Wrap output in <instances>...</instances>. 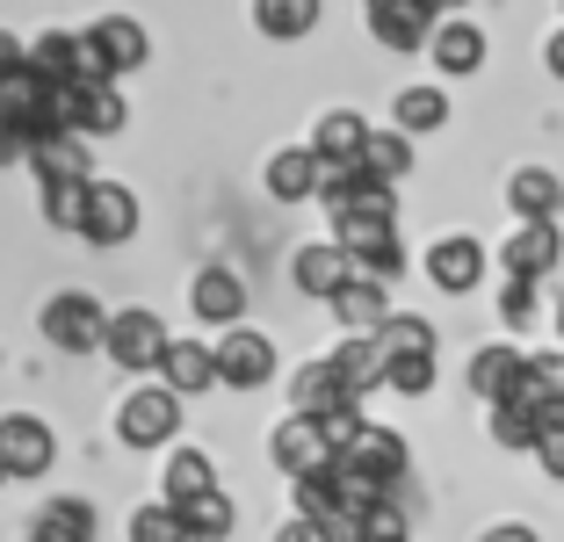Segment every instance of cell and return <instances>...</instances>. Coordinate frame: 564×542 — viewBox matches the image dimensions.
<instances>
[{
    "label": "cell",
    "instance_id": "obj_16",
    "mask_svg": "<svg viewBox=\"0 0 564 542\" xmlns=\"http://www.w3.org/2000/svg\"><path fill=\"white\" fill-rule=\"evenodd\" d=\"M188 304H196L203 326H239V312H247V282H239L232 268H203L196 290H188Z\"/></svg>",
    "mask_w": 564,
    "mask_h": 542
},
{
    "label": "cell",
    "instance_id": "obj_39",
    "mask_svg": "<svg viewBox=\"0 0 564 542\" xmlns=\"http://www.w3.org/2000/svg\"><path fill=\"white\" fill-rule=\"evenodd\" d=\"M535 463H543V470L564 485V434H543V442H535Z\"/></svg>",
    "mask_w": 564,
    "mask_h": 542
},
{
    "label": "cell",
    "instance_id": "obj_7",
    "mask_svg": "<svg viewBox=\"0 0 564 542\" xmlns=\"http://www.w3.org/2000/svg\"><path fill=\"white\" fill-rule=\"evenodd\" d=\"M30 73L51 87H73V80H109V73L95 66V51H87V36H66V30H51L30 44Z\"/></svg>",
    "mask_w": 564,
    "mask_h": 542
},
{
    "label": "cell",
    "instance_id": "obj_37",
    "mask_svg": "<svg viewBox=\"0 0 564 542\" xmlns=\"http://www.w3.org/2000/svg\"><path fill=\"white\" fill-rule=\"evenodd\" d=\"M499 318L507 326H535V282H521V275H507V290H499Z\"/></svg>",
    "mask_w": 564,
    "mask_h": 542
},
{
    "label": "cell",
    "instance_id": "obj_46",
    "mask_svg": "<svg viewBox=\"0 0 564 542\" xmlns=\"http://www.w3.org/2000/svg\"><path fill=\"white\" fill-rule=\"evenodd\" d=\"M0 485H8V470H0Z\"/></svg>",
    "mask_w": 564,
    "mask_h": 542
},
{
    "label": "cell",
    "instance_id": "obj_27",
    "mask_svg": "<svg viewBox=\"0 0 564 542\" xmlns=\"http://www.w3.org/2000/svg\"><path fill=\"white\" fill-rule=\"evenodd\" d=\"M253 22H261V36H275V44H297V36L318 30V0H253Z\"/></svg>",
    "mask_w": 564,
    "mask_h": 542
},
{
    "label": "cell",
    "instance_id": "obj_47",
    "mask_svg": "<svg viewBox=\"0 0 564 542\" xmlns=\"http://www.w3.org/2000/svg\"><path fill=\"white\" fill-rule=\"evenodd\" d=\"M369 8H377V0H369Z\"/></svg>",
    "mask_w": 564,
    "mask_h": 542
},
{
    "label": "cell",
    "instance_id": "obj_3",
    "mask_svg": "<svg viewBox=\"0 0 564 542\" xmlns=\"http://www.w3.org/2000/svg\"><path fill=\"white\" fill-rule=\"evenodd\" d=\"M101 333H109V312H101L95 296L66 290V296H51V304H44V340L51 347H66V355H95Z\"/></svg>",
    "mask_w": 564,
    "mask_h": 542
},
{
    "label": "cell",
    "instance_id": "obj_40",
    "mask_svg": "<svg viewBox=\"0 0 564 542\" xmlns=\"http://www.w3.org/2000/svg\"><path fill=\"white\" fill-rule=\"evenodd\" d=\"M275 542H333V535H326L318 521H304V513H297V521H282V528H275Z\"/></svg>",
    "mask_w": 564,
    "mask_h": 542
},
{
    "label": "cell",
    "instance_id": "obj_20",
    "mask_svg": "<svg viewBox=\"0 0 564 542\" xmlns=\"http://www.w3.org/2000/svg\"><path fill=\"white\" fill-rule=\"evenodd\" d=\"M362 145H369V123L355 109H326V116H318V131H312L318 166H355V160H362Z\"/></svg>",
    "mask_w": 564,
    "mask_h": 542
},
{
    "label": "cell",
    "instance_id": "obj_12",
    "mask_svg": "<svg viewBox=\"0 0 564 542\" xmlns=\"http://www.w3.org/2000/svg\"><path fill=\"white\" fill-rule=\"evenodd\" d=\"M340 463H348V470H362V477H377V485H391V492H399V477H405V442L391 427H369L362 420V434H355L348 448H340Z\"/></svg>",
    "mask_w": 564,
    "mask_h": 542
},
{
    "label": "cell",
    "instance_id": "obj_21",
    "mask_svg": "<svg viewBox=\"0 0 564 542\" xmlns=\"http://www.w3.org/2000/svg\"><path fill=\"white\" fill-rule=\"evenodd\" d=\"M326 369H333V383H340L355 405H362L369 391H383V355H377V340H340L326 355Z\"/></svg>",
    "mask_w": 564,
    "mask_h": 542
},
{
    "label": "cell",
    "instance_id": "obj_43",
    "mask_svg": "<svg viewBox=\"0 0 564 542\" xmlns=\"http://www.w3.org/2000/svg\"><path fill=\"white\" fill-rule=\"evenodd\" d=\"M543 66H550V73H557V80H564V30L550 36V51H543Z\"/></svg>",
    "mask_w": 564,
    "mask_h": 542
},
{
    "label": "cell",
    "instance_id": "obj_13",
    "mask_svg": "<svg viewBox=\"0 0 564 542\" xmlns=\"http://www.w3.org/2000/svg\"><path fill=\"white\" fill-rule=\"evenodd\" d=\"M290 275H297L304 296H318V304H333V296L355 282V261L333 239H318V247H297V261H290Z\"/></svg>",
    "mask_w": 564,
    "mask_h": 542
},
{
    "label": "cell",
    "instance_id": "obj_23",
    "mask_svg": "<svg viewBox=\"0 0 564 542\" xmlns=\"http://www.w3.org/2000/svg\"><path fill=\"white\" fill-rule=\"evenodd\" d=\"M290 405H297V420H333L340 405H355L340 383H333V369L326 361H304L297 377H290Z\"/></svg>",
    "mask_w": 564,
    "mask_h": 542
},
{
    "label": "cell",
    "instance_id": "obj_36",
    "mask_svg": "<svg viewBox=\"0 0 564 542\" xmlns=\"http://www.w3.org/2000/svg\"><path fill=\"white\" fill-rule=\"evenodd\" d=\"M131 542H188V535H182V513L166 507V499L138 507V513H131Z\"/></svg>",
    "mask_w": 564,
    "mask_h": 542
},
{
    "label": "cell",
    "instance_id": "obj_38",
    "mask_svg": "<svg viewBox=\"0 0 564 542\" xmlns=\"http://www.w3.org/2000/svg\"><path fill=\"white\" fill-rule=\"evenodd\" d=\"M15 160H30V131H22L15 116L0 109V166H15Z\"/></svg>",
    "mask_w": 564,
    "mask_h": 542
},
{
    "label": "cell",
    "instance_id": "obj_6",
    "mask_svg": "<svg viewBox=\"0 0 564 542\" xmlns=\"http://www.w3.org/2000/svg\"><path fill=\"white\" fill-rule=\"evenodd\" d=\"M51 456H58V442H51V427L36 412H8L0 420V470L8 477H44Z\"/></svg>",
    "mask_w": 564,
    "mask_h": 542
},
{
    "label": "cell",
    "instance_id": "obj_1",
    "mask_svg": "<svg viewBox=\"0 0 564 542\" xmlns=\"http://www.w3.org/2000/svg\"><path fill=\"white\" fill-rule=\"evenodd\" d=\"M174 434H182V398L166 391V383H145V391L123 398V412H117V442L123 448H166Z\"/></svg>",
    "mask_w": 564,
    "mask_h": 542
},
{
    "label": "cell",
    "instance_id": "obj_22",
    "mask_svg": "<svg viewBox=\"0 0 564 542\" xmlns=\"http://www.w3.org/2000/svg\"><path fill=\"white\" fill-rule=\"evenodd\" d=\"M318 152L312 145H282L275 160H268V196L275 203H304V196H318Z\"/></svg>",
    "mask_w": 564,
    "mask_h": 542
},
{
    "label": "cell",
    "instance_id": "obj_10",
    "mask_svg": "<svg viewBox=\"0 0 564 542\" xmlns=\"http://www.w3.org/2000/svg\"><path fill=\"white\" fill-rule=\"evenodd\" d=\"M557 261H564V231L557 225H514V231H507V247H499V268L521 275V282H543Z\"/></svg>",
    "mask_w": 564,
    "mask_h": 542
},
{
    "label": "cell",
    "instance_id": "obj_44",
    "mask_svg": "<svg viewBox=\"0 0 564 542\" xmlns=\"http://www.w3.org/2000/svg\"><path fill=\"white\" fill-rule=\"evenodd\" d=\"M557 340H564V296H557Z\"/></svg>",
    "mask_w": 564,
    "mask_h": 542
},
{
    "label": "cell",
    "instance_id": "obj_26",
    "mask_svg": "<svg viewBox=\"0 0 564 542\" xmlns=\"http://www.w3.org/2000/svg\"><path fill=\"white\" fill-rule=\"evenodd\" d=\"M30 542H95V507H87V499H51V507L36 513Z\"/></svg>",
    "mask_w": 564,
    "mask_h": 542
},
{
    "label": "cell",
    "instance_id": "obj_11",
    "mask_svg": "<svg viewBox=\"0 0 564 542\" xmlns=\"http://www.w3.org/2000/svg\"><path fill=\"white\" fill-rule=\"evenodd\" d=\"M275 463L290 477H326L340 456H333V442H326V427H318V420H297V412H290V420L275 427Z\"/></svg>",
    "mask_w": 564,
    "mask_h": 542
},
{
    "label": "cell",
    "instance_id": "obj_17",
    "mask_svg": "<svg viewBox=\"0 0 564 542\" xmlns=\"http://www.w3.org/2000/svg\"><path fill=\"white\" fill-rule=\"evenodd\" d=\"M521 377H529V355H521V347H478V355H470V391H478L485 405L514 398Z\"/></svg>",
    "mask_w": 564,
    "mask_h": 542
},
{
    "label": "cell",
    "instance_id": "obj_19",
    "mask_svg": "<svg viewBox=\"0 0 564 542\" xmlns=\"http://www.w3.org/2000/svg\"><path fill=\"white\" fill-rule=\"evenodd\" d=\"M333 318L348 326V340H377V333H383V318H391V304H383V282L355 275L348 290L333 296Z\"/></svg>",
    "mask_w": 564,
    "mask_h": 542
},
{
    "label": "cell",
    "instance_id": "obj_9",
    "mask_svg": "<svg viewBox=\"0 0 564 542\" xmlns=\"http://www.w3.org/2000/svg\"><path fill=\"white\" fill-rule=\"evenodd\" d=\"M87 51H95V66L117 80V73H138V66L152 58V36L138 30L131 15H101L95 30H87Z\"/></svg>",
    "mask_w": 564,
    "mask_h": 542
},
{
    "label": "cell",
    "instance_id": "obj_4",
    "mask_svg": "<svg viewBox=\"0 0 564 542\" xmlns=\"http://www.w3.org/2000/svg\"><path fill=\"white\" fill-rule=\"evenodd\" d=\"M138 231V196L123 181H95L87 188V217H80V239L87 247H123Z\"/></svg>",
    "mask_w": 564,
    "mask_h": 542
},
{
    "label": "cell",
    "instance_id": "obj_29",
    "mask_svg": "<svg viewBox=\"0 0 564 542\" xmlns=\"http://www.w3.org/2000/svg\"><path fill=\"white\" fill-rule=\"evenodd\" d=\"M391 116H399V131H442L448 123V95L442 87H399V101H391Z\"/></svg>",
    "mask_w": 564,
    "mask_h": 542
},
{
    "label": "cell",
    "instance_id": "obj_42",
    "mask_svg": "<svg viewBox=\"0 0 564 542\" xmlns=\"http://www.w3.org/2000/svg\"><path fill=\"white\" fill-rule=\"evenodd\" d=\"M22 66H30V51H22L15 36H0V80H8V73H22Z\"/></svg>",
    "mask_w": 564,
    "mask_h": 542
},
{
    "label": "cell",
    "instance_id": "obj_14",
    "mask_svg": "<svg viewBox=\"0 0 564 542\" xmlns=\"http://www.w3.org/2000/svg\"><path fill=\"white\" fill-rule=\"evenodd\" d=\"M427 275H434V290H448V296L478 290V275H485V247L470 239V231H456V239H434Z\"/></svg>",
    "mask_w": 564,
    "mask_h": 542
},
{
    "label": "cell",
    "instance_id": "obj_45",
    "mask_svg": "<svg viewBox=\"0 0 564 542\" xmlns=\"http://www.w3.org/2000/svg\"><path fill=\"white\" fill-rule=\"evenodd\" d=\"M442 8H464V0H434V15H442Z\"/></svg>",
    "mask_w": 564,
    "mask_h": 542
},
{
    "label": "cell",
    "instance_id": "obj_34",
    "mask_svg": "<svg viewBox=\"0 0 564 542\" xmlns=\"http://www.w3.org/2000/svg\"><path fill=\"white\" fill-rule=\"evenodd\" d=\"M87 188L95 181H44V217L58 231H80V217H87Z\"/></svg>",
    "mask_w": 564,
    "mask_h": 542
},
{
    "label": "cell",
    "instance_id": "obj_31",
    "mask_svg": "<svg viewBox=\"0 0 564 542\" xmlns=\"http://www.w3.org/2000/svg\"><path fill=\"white\" fill-rule=\"evenodd\" d=\"M492 442L499 448H535V442H543V420H535L529 398H499V405H492Z\"/></svg>",
    "mask_w": 564,
    "mask_h": 542
},
{
    "label": "cell",
    "instance_id": "obj_24",
    "mask_svg": "<svg viewBox=\"0 0 564 542\" xmlns=\"http://www.w3.org/2000/svg\"><path fill=\"white\" fill-rule=\"evenodd\" d=\"M434 66L448 73V80H464V73L485 66V30H470V22H434Z\"/></svg>",
    "mask_w": 564,
    "mask_h": 542
},
{
    "label": "cell",
    "instance_id": "obj_25",
    "mask_svg": "<svg viewBox=\"0 0 564 542\" xmlns=\"http://www.w3.org/2000/svg\"><path fill=\"white\" fill-rule=\"evenodd\" d=\"M203 492H217L210 456H203V448H174V456H166V477H160V499L166 507H188V499H203Z\"/></svg>",
    "mask_w": 564,
    "mask_h": 542
},
{
    "label": "cell",
    "instance_id": "obj_35",
    "mask_svg": "<svg viewBox=\"0 0 564 542\" xmlns=\"http://www.w3.org/2000/svg\"><path fill=\"white\" fill-rule=\"evenodd\" d=\"M377 347H383V355H434V326H427V318H383Z\"/></svg>",
    "mask_w": 564,
    "mask_h": 542
},
{
    "label": "cell",
    "instance_id": "obj_5",
    "mask_svg": "<svg viewBox=\"0 0 564 542\" xmlns=\"http://www.w3.org/2000/svg\"><path fill=\"white\" fill-rule=\"evenodd\" d=\"M210 355H217V383H232V391H261V383L275 377V347L247 326H225V340H217Z\"/></svg>",
    "mask_w": 564,
    "mask_h": 542
},
{
    "label": "cell",
    "instance_id": "obj_15",
    "mask_svg": "<svg viewBox=\"0 0 564 542\" xmlns=\"http://www.w3.org/2000/svg\"><path fill=\"white\" fill-rule=\"evenodd\" d=\"M160 377L174 398H196V391H217V355L203 340H166L160 355Z\"/></svg>",
    "mask_w": 564,
    "mask_h": 542
},
{
    "label": "cell",
    "instance_id": "obj_32",
    "mask_svg": "<svg viewBox=\"0 0 564 542\" xmlns=\"http://www.w3.org/2000/svg\"><path fill=\"white\" fill-rule=\"evenodd\" d=\"M362 166H369L377 181H391V188H399V181L413 174V145H405V131H369Z\"/></svg>",
    "mask_w": 564,
    "mask_h": 542
},
{
    "label": "cell",
    "instance_id": "obj_2",
    "mask_svg": "<svg viewBox=\"0 0 564 542\" xmlns=\"http://www.w3.org/2000/svg\"><path fill=\"white\" fill-rule=\"evenodd\" d=\"M101 347H109V361H117V369L145 377V369H160V355H166V326H160V312L131 304V312H109V333H101Z\"/></svg>",
    "mask_w": 564,
    "mask_h": 542
},
{
    "label": "cell",
    "instance_id": "obj_18",
    "mask_svg": "<svg viewBox=\"0 0 564 542\" xmlns=\"http://www.w3.org/2000/svg\"><path fill=\"white\" fill-rule=\"evenodd\" d=\"M507 203L521 210V225H557V210H564V181L550 174V166H521V174L507 181Z\"/></svg>",
    "mask_w": 564,
    "mask_h": 542
},
{
    "label": "cell",
    "instance_id": "obj_30",
    "mask_svg": "<svg viewBox=\"0 0 564 542\" xmlns=\"http://www.w3.org/2000/svg\"><path fill=\"white\" fill-rule=\"evenodd\" d=\"M174 513H182L188 542H225L232 535V499L225 492H203V499H188V507H174Z\"/></svg>",
    "mask_w": 564,
    "mask_h": 542
},
{
    "label": "cell",
    "instance_id": "obj_8",
    "mask_svg": "<svg viewBox=\"0 0 564 542\" xmlns=\"http://www.w3.org/2000/svg\"><path fill=\"white\" fill-rule=\"evenodd\" d=\"M434 0H377L369 8V36L377 44H391V51H420V44H434Z\"/></svg>",
    "mask_w": 564,
    "mask_h": 542
},
{
    "label": "cell",
    "instance_id": "obj_41",
    "mask_svg": "<svg viewBox=\"0 0 564 542\" xmlns=\"http://www.w3.org/2000/svg\"><path fill=\"white\" fill-rule=\"evenodd\" d=\"M478 542H535V528L529 521H499V528H485Z\"/></svg>",
    "mask_w": 564,
    "mask_h": 542
},
{
    "label": "cell",
    "instance_id": "obj_28",
    "mask_svg": "<svg viewBox=\"0 0 564 542\" xmlns=\"http://www.w3.org/2000/svg\"><path fill=\"white\" fill-rule=\"evenodd\" d=\"M30 166H36V181H95L87 174V152H80V138H44V145H30Z\"/></svg>",
    "mask_w": 564,
    "mask_h": 542
},
{
    "label": "cell",
    "instance_id": "obj_33",
    "mask_svg": "<svg viewBox=\"0 0 564 542\" xmlns=\"http://www.w3.org/2000/svg\"><path fill=\"white\" fill-rule=\"evenodd\" d=\"M377 355H383V347H377ZM383 391L427 398L434 391V355H383Z\"/></svg>",
    "mask_w": 564,
    "mask_h": 542
}]
</instances>
